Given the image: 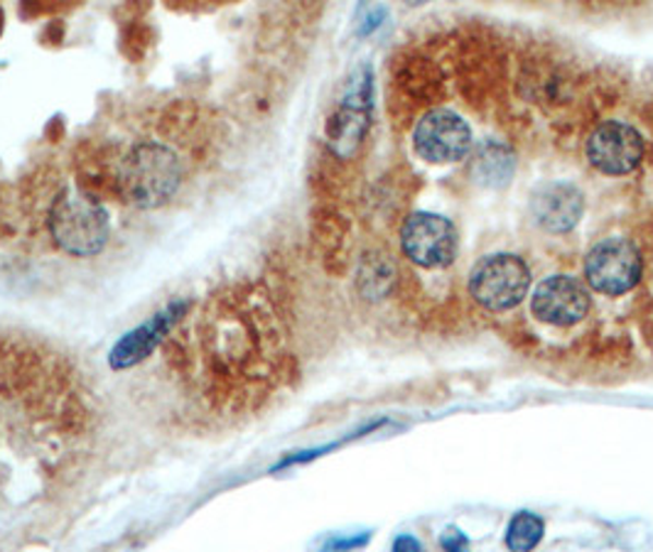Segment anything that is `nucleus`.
Returning <instances> with one entry per match:
<instances>
[{
  "label": "nucleus",
  "instance_id": "nucleus-14",
  "mask_svg": "<svg viewBox=\"0 0 653 552\" xmlns=\"http://www.w3.org/2000/svg\"><path fill=\"white\" fill-rule=\"evenodd\" d=\"M368 540H372V533H362V536H337L329 538L325 545H322L319 552H354L362 550L368 545Z\"/></svg>",
  "mask_w": 653,
  "mask_h": 552
},
{
  "label": "nucleus",
  "instance_id": "nucleus-5",
  "mask_svg": "<svg viewBox=\"0 0 653 552\" xmlns=\"http://www.w3.org/2000/svg\"><path fill=\"white\" fill-rule=\"evenodd\" d=\"M413 145L423 160L433 165H450L472 151V128L460 113L435 108L415 125Z\"/></svg>",
  "mask_w": 653,
  "mask_h": 552
},
{
  "label": "nucleus",
  "instance_id": "nucleus-2",
  "mask_svg": "<svg viewBox=\"0 0 653 552\" xmlns=\"http://www.w3.org/2000/svg\"><path fill=\"white\" fill-rule=\"evenodd\" d=\"M182 163L172 147L143 141L125 155L121 165V192L138 209H158L178 194Z\"/></svg>",
  "mask_w": 653,
  "mask_h": 552
},
{
  "label": "nucleus",
  "instance_id": "nucleus-11",
  "mask_svg": "<svg viewBox=\"0 0 653 552\" xmlns=\"http://www.w3.org/2000/svg\"><path fill=\"white\" fill-rule=\"evenodd\" d=\"M368 98H372V79H368V72H364L349 84L342 108H339L337 118L329 125V137H332V145L339 155H349L362 143V135L366 131Z\"/></svg>",
  "mask_w": 653,
  "mask_h": 552
},
{
  "label": "nucleus",
  "instance_id": "nucleus-8",
  "mask_svg": "<svg viewBox=\"0 0 653 552\" xmlns=\"http://www.w3.org/2000/svg\"><path fill=\"white\" fill-rule=\"evenodd\" d=\"M643 157V137L637 128L621 121H607L588 141V160L607 175H627Z\"/></svg>",
  "mask_w": 653,
  "mask_h": 552
},
{
  "label": "nucleus",
  "instance_id": "nucleus-3",
  "mask_svg": "<svg viewBox=\"0 0 653 552\" xmlns=\"http://www.w3.org/2000/svg\"><path fill=\"white\" fill-rule=\"evenodd\" d=\"M531 288V273L519 255L494 253L474 265L470 273V295L492 312L519 304Z\"/></svg>",
  "mask_w": 653,
  "mask_h": 552
},
{
  "label": "nucleus",
  "instance_id": "nucleus-10",
  "mask_svg": "<svg viewBox=\"0 0 653 552\" xmlns=\"http://www.w3.org/2000/svg\"><path fill=\"white\" fill-rule=\"evenodd\" d=\"M531 209L543 229L565 233L580 224L584 214V196L570 182H548L535 190Z\"/></svg>",
  "mask_w": 653,
  "mask_h": 552
},
{
  "label": "nucleus",
  "instance_id": "nucleus-4",
  "mask_svg": "<svg viewBox=\"0 0 653 552\" xmlns=\"http://www.w3.org/2000/svg\"><path fill=\"white\" fill-rule=\"evenodd\" d=\"M641 253L627 239H604L594 243L584 261L588 283L597 292L612 295V298L629 292L641 280Z\"/></svg>",
  "mask_w": 653,
  "mask_h": 552
},
{
  "label": "nucleus",
  "instance_id": "nucleus-9",
  "mask_svg": "<svg viewBox=\"0 0 653 552\" xmlns=\"http://www.w3.org/2000/svg\"><path fill=\"white\" fill-rule=\"evenodd\" d=\"M531 310L535 317L553 327H572L590 312V292L570 275H553L535 288Z\"/></svg>",
  "mask_w": 653,
  "mask_h": 552
},
{
  "label": "nucleus",
  "instance_id": "nucleus-15",
  "mask_svg": "<svg viewBox=\"0 0 653 552\" xmlns=\"http://www.w3.org/2000/svg\"><path fill=\"white\" fill-rule=\"evenodd\" d=\"M440 545L445 552H470V538L460 528H447L440 536Z\"/></svg>",
  "mask_w": 653,
  "mask_h": 552
},
{
  "label": "nucleus",
  "instance_id": "nucleus-13",
  "mask_svg": "<svg viewBox=\"0 0 653 552\" xmlns=\"http://www.w3.org/2000/svg\"><path fill=\"white\" fill-rule=\"evenodd\" d=\"M545 533V524L541 516L531 514V511H519L511 518L509 528H506V548L511 552H531L539 548Z\"/></svg>",
  "mask_w": 653,
  "mask_h": 552
},
{
  "label": "nucleus",
  "instance_id": "nucleus-12",
  "mask_svg": "<svg viewBox=\"0 0 653 552\" xmlns=\"http://www.w3.org/2000/svg\"><path fill=\"white\" fill-rule=\"evenodd\" d=\"M516 170V157L506 145L484 143L474 157V172L482 177L484 184L504 187L511 180Z\"/></svg>",
  "mask_w": 653,
  "mask_h": 552
},
{
  "label": "nucleus",
  "instance_id": "nucleus-16",
  "mask_svg": "<svg viewBox=\"0 0 653 552\" xmlns=\"http://www.w3.org/2000/svg\"><path fill=\"white\" fill-rule=\"evenodd\" d=\"M391 552H423V545H421V540L413 536H398L394 540Z\"/></svg>",
  "mask_w": 653,
  "mask_h": 552
},
{
  "label": "nucleus",
  "instance_id": "nucleus-6",
  "mask_svg": "<svg viewBox=\"0 0 653 552\" xmlns=\"http://www.w3.org/2000/svg\"><path fill=\"white\" fill-rule=\"evenodd\" d=\"M457 229L440 214L418 212L408 216L401 229V245L408 259L423 268H445L457 255Z\"/></svg>",
  "mask_w": 653,
  "mask_h": 552
},
{
  "label": "nucleus",
  "instance_id": "nucleus-1",
  "mask_svg": "<svg viewBox=\"0 0 653 552\" xmlns=\"http://www.w3.org/2000/svg\"><path fill=\"white\" fill-rule=\"evenodd\" d=\"M50 233L57 249L72 259H94L109 243L111 216L96 196L66 187L50 209Z\"/></svg>",
  "mask_w": 653,
  "mask_h": 552
},
{
  "label": "nucleus",
  "instance_id": "nucleus-7",
  "mask_svg": "<svg viewBox=\"0 0 653 552\" xmlns=\"http://www.w3.org/2000/svg\"><path fill=\"white\" fill-rule=\"evenodd\" d=\"M188 312H190V300L170 302L168 308L155 312L148 322L141 324V327L125 332L109 351V367L113 371H129L133 367H138V363H143L155 349L160 347L165 337L178 327Z\"/></svg>",
  "mask_w": 653,
  "mask_h": 552
}]
</instances>
